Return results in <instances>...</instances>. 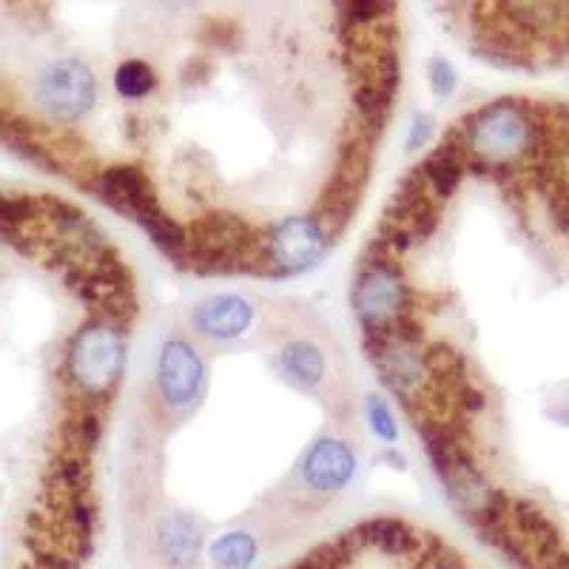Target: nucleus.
<instances>
[{"instance_id": "nucleus-1", "label": "nucleus", "mask_w": 569, "mask_h": 569, "mask_svg": "<svg viewBox=\"0 0 569 569\" xmlns=\"http://www.w3.org/2000/svg\"><path fill=\"white\" fill-rule=\"evenodd\" d=\"M450 129L459 134L470 169H516L518 162L530 166L538 146V103L516 98L492 100Z\"/></svg>"}, {"instance_id": "nucleus-2", "label": "nucleus", "mask_w": 569, "mask_h": 569, "mask_svg": "<svg viewBox=\"0 0 569 569\" xmlns=\"http://www.w3.org/2000/svg\"><path fill=\"white\" fill-rule=\"evenodd\" d=\"M126 365L123 330L114 325L89 319L71 337L66 350V385L71 390V401L103 408L109 405Z\"/></svg>"}, {"instance_id": "nucleus-3", "label": "nucleus", "mask_w": 569, "mask_h": 569, "mask_svg": "<svg viewBox=\"0 0 569 569\" xmlns=\"http://www.w3.org/2000/svg\"><path fill=\"white\" fill-rule=\"evenodd\" d=\"M413 297L416 293L405 282L399 259H359L350 305L362 330H385L405 313L419 311Z\"/></svg>"}, {"instance_id": "nucleus-4", "label": "nucleus", "mask_w": 569, "mask_h": 569, "mask_svg": "<svg viewBox=\"0 0 569 569\" xmlns=\"http://www.w3.org/2000/svg\"><path fill=\"white\" fill-rule=\"evenodd\" d=\"M94 100H98V80L83 60H54L40 74L38 103L54 123H78L89 114Z\"/></svg>"}, {"instance_id": "nucleus-5", "label": "nucleus", "mask_w": 569, "mask_h": 569, "mask_svg": "<svg viewBox=\"0 0 569 569\" xmlns=\"http://www.w3.org/2000/svg\"><path fill=\"white\" fill-rule=\"evenodd\" d=\"M362 345L370 365L379 370L385 388L396 399H413V396L421 393V385L430 376L427 373L425 345L405 342V339L390 337L385 330H365Z\"/></svg>"}, {"instance_id": "nucleus-6", "label": "nucleus", "mask_w": 569, "mask_h": 569, "mask_svg": "<svg viewBox=\"0 0 569 569\" xmlns=\"http://www.w3.org/2000/svg\"><path fill=\"white\" fill-rule=\"evenodd\" d=\"M328 248L322 226L313 213L308 217H284L266 233V253L271 262L273 279L302 273L317 262Z\"/></svg>"}, {"instance_id": "nucleus-7", "label": "nucleus", "mask_w": 569, "mask_h": 569, "mask_svg": "<svg viewBox=\"0 0 569 569\" xmlns=\"http://www.w3.org/2000/svg\"><path fill=\"white\" fill-rule=\"evenodd\" d=\"M206 385V365L186 339H169L160 350L157 362V390L162 401L174 410L191 408Z\"/></svg>"}, {"instance_id": "nucleus-8", "label": "nucleus", "mask_w": 569, "mask_h": 569, "mask_svg": "<svg viewBox=\"0 0 569 569\" xmlns=\"http://www.w3.org/2000/svg\"><path fill=\"white\" fill-rule=\"evenodd\" d=\"M91 194L98 197L100 202L111 208V211L123 213L129 220H140L146 211H154L160 208L157 200L154 182L149 180V174L137 166H109V169L100 171L94 177V186H91Z\"/></svg>"}, {"instance_id": "nucleus-9", "label": "nucleus", "mask_w": 569, "mask_h": 569, "mask_svg": "<svg viewBox=\"0 0 569 569\" xmlns=\"http://www.w3.org/2000/svg\"><path fill=\"white\" fill-rule=\"evenodd\" d=\"M356 472V456L350 453V447L339 439H322L313 441V447L302 459V479L311 490L330 496L339 492Z\"/></svg>"}, {"instance_id": "nucleus-10", "label": "nucleus", "mask_w": 569, "mask_h": 569, "mask_svg": "<svg viewBox=\"0 0 569 569\" xmlns=\"http://www.w3.org/2000/svg\"><path fill=\"white\" fill-rule=\"evenodd\" d=\"M194 328L202 337L217 339V342H228V339L242 337L253 322V308L246 297L237 293H217L197 305L194 317H191Z\"/></svg>"}, {"instance_id": "nucleus-11", "label": "nucleus", "mask_w": 569, "mask_h": 569, "mask_svg": "<svg viewBox=\"0 0 569 569\" xmlns=\"http://www.w3.org/2000/svg\"><path fill=\"white\" fill-rule=\"evenodd\" d=\"M200 527L186 512H174V516L162 518L160 530H157V547L160 556L166 558L171 569H188L200 556Z\"/></svg>"}, {"instance_id": "nucleus-12", "label": "nucleus", "mask_w": 569, "mask_h": 569, "mask_svg": "<svg viewBox=\"0 0 569 569\" xmlns=\"http://www.w3.org/2000/svg\"><path fill=\"white\" fill-rule=\"evenodd\" d=\"M359 532L365 536L368 547H379L382 552L393 558H410L413 561L421 550V538L425 532L413 530L408 521H401V518H368L362 521Z\"/></svg>"}, {"instance_id": "nucleus-13", "label": "nucleus", "mask_w": 569, "mask_h": 569, "mask_svg": "<svg viewBox=\"0 0 569 569\" xmlns=\"http://www.w3.org/2000/svg\"><path fill=\"white\" fill-rule=\"evenodd\" d=\"M279 370L293 388L317 390L325 379V356L313 342H288L279 350Z\"/></svg>"}, {"instance_id": "nucleus-14", "label": "nucleus", "mask_w": 569, "mask_h": 569, "mask_svg": "<svg viewBox=\"0 0 569 569\" xmlns=\"http://www.w3.org/2000/svg\"><path fill=\"white\" fill-rule=\"evenodd\" d=\"M69 410L71 413L60 425L63 450L91 456L98 450L100 439H103V416H100L98 408H89V405H80V401H69Z\"/></svg>"}, {"instance_id": "nucleus-15", "label": "nucleus", "mask_w": 569, "mask_h": 569, "mask_svg": "<svg viewBox=\"0 0 569 569\" xmlns=\"http://www.w3.org/2000/svg\"><path fill=\"white\" fill-rule=\"evenodd\" d=\"M137 226L149 233L151 242L157 246V251L162 257H169L177 268L186 271V257H188V228H182L174 217L162 211V208H154V211H146L137 220Z\"/></svg>"}, {"instance_id": "nucleus-16", "label": "nucleus", "mask_w": 569, "mask_h": 569, "mask_svg": "<svg viewBox=\"0 0 569 569\" xmlns=\"http://www.w3.org/2000/svg\"><path fill=\"white\" fill-rule=\"evenodd\" d=\"M393 100L396 94H388L385 89H379L376 83H356L353 86V109L359 117V126L368 129L370 134H382V129L388 126L390 114H393Z\"/></svg>"}, {"instance_id": "nucleus-17", "label": "nucleus", "mask_w": 569, "mask_h": 569, "mask_svg": "<svg viewBox=\"0 0 569 569\" xmlns=\"http://www.w3.org/2000/svg\"><path fill=\"white\" fill-rule=\"evenodd\" d=\"M208 558L217 569H251L257 561V541L248 532H226L211 543Z\"/></svg>"}, {"instance_id": "nucleus-18", "label": "nucleus", "mask_w": 569, "mask_h": 569, "mask_svg": "<svg viewBox=\"0 0 569 569\" xmlns=\"http://www.w3.org/2000/svg\"><path fill=\"white\" fill-rule=\"evenodd\" d=\"M114 89L120 98L126 100H142L149 98L157 89V74L146 60H123L114 71Z\"/></svg>"}, {"instance_id": "nucleus-19", "label": "nucleus", "mask_w": 569, "mask_h": 569, "mask_svg": "<svg viewBox=\"0 0 569 569\" xmlns=\"http://www.w3.org/2000/svg\"><path fill=\"white\" fill-rule=\"evenodd\" d=\"M49 202L52 197H32V194H7L0 200V217H3V228H20L27 222L49 217Z\"/></svg>"}, {"instance_id": "nucleus-20", "label": "nucleus", "mask_w": 569, "mask_h": 569, "mask_svg": "<svg viewBox=\"0 0 569 569\" xmlns=\"http://www.w3.org/2000/svg\"><path fill=\"white\" fill-rule=\"evenodd\" d=\"M365 413H368V425L373 430L376 439H382L385 445H393L399 439V425H396V416L393 410L388 408V401L382 396L370 393L365 399Z\"/></svg>"}, {"instance_id": "nucleus-21", "label": "nucleus", "mask_w": 569, "mask_h": 569, "mask_svg": "<svg viewBox=\"0 0 569 569\" xmlns=\"http://www.w3.org/2000/svg\"><path fill=\"white\" fill-rule=\"evenodd\" d=\"M430 89H433L436 98H450L459 83V74H456V66L445 58L430 60Z\"/></svg>"}, {"instance_id": "nucleus-22", "label": "nucleus", "mask_w": 569, "mask_h": 569, "mask_svg": "<svg viewBox=\"0 0 569 569\" xmlns=\"http://www.w3.org/2000/svg\"><path fill=\"white\" fill-rule=\"evenodd\" d=\"M430 134H433V117L425 114V111H416L413 123H410L408 131V151L425 149Z\"/></svg>"}, {"instance_id": "nucleus-23", "label": "nucleus", "mask_w": 569, "mask_h": 569, "mask_svg": "<svg viewBox=\"0 0 569 569\" xmlns=\"http://www.w3.org/2000/svg\"><path fill=\"white\" fill-rule=\"evenodd\" d=\"M211 74V63H202V60H191V63L182 69V80L186 83H206V78Z\"/></svg>"}, {"instance_id": "nucleus-24", "label": "nucleus", "mask_w": 569, "mask_h": 569, "mask_svg": "<svg viewBox=\"0 0 569 569\" xmlns=\"http://www.w3.org/2000/svg\"><path fill=\"white\" fill-rule=\"evenodd\" d=\"M382 459H385V461H390V465H393L396 470H405V465H408V461H405V456H399V453H396L393 447H388V450H385V453H382Z\"/></svg>"}, {"instance_id": "nucleus-25", "label": "nucleus", "mask_w": 569, "mask_h": 569, "mask_svg": "<svg viewBox=\"0 0 569 569\" xmlns=\"http://www.w3.org/2000/svg\"><path fill=\"white\" fill-rule=\"evenodd\" d=\"M556 419H558V421H561V425H567V427H569V399H567V401H563L561 408H558Z\"/></svg>"}, {"instance_id": "nucleus-26", "label": "nucleus", "mask_w": 569, "mask_h": 569, "mask_svg": "<svg viewBox=\"0 0 569 569\" xmlns=\"http://www.w3.org/2000/svg\"><path fill=\"white\" fill-rule=\"evenodd\" d=\"M27 569H40V567H38V563H32V567H27Z\"/></svg>"}, {"instance_id": "nucleus-27", "label": "nucleus", "mask_w": 569, "mask_h": 569, "mask_svg": "<svg viewBox=\"0 0 569 569\" xmlns=\"http://www.w3.org/2000/svg\"><path fill=\"white\" fill-rule=\"evenodd\" d=\"M459 569H467V567H459Z\"/></svg>"}]
</instances>
